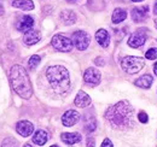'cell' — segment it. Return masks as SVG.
<instances>
[{"mask_svg": "<svg viewBox=\"0 0 157 147\" xmlns=\"http://www.w3.org/2000/svg\"><path fill=\"white\" fill-rule=\"evenodd\" d=\"M105 118L115 129H127L134 126L133 107L127 100H121L105 112Z\"/></svg>", "mask_w": 157, "mask_h": 147, "instance_id": "cell-1", "label": "cell"}, {"mask_svg": "<svg viewBox=\"0 0 157 147\" xmlns=\"http://www.w3.org/2000/svg\"><path fill=\"white\" fill-rule=\"evenodd\" d=\"M10 82L13 91L23 99H29L33 95V87L25 69L21 65H13L10 69Z\"/></svg>", "mask_w": 157, "mask_h": 147, "instance_id": "cell-2", "label": "cell"}, {"mask_svg": "<svg viewBox=\"0 0 157 147\" xmlns=\"http://www.w3.org/2000/svg\"><path fill=\"white\" fill-rule=\"evenodd\" d=\"M46 77L55 89V92L58 94H64L70 88V78L68 70L62 65L50 66L46 70Z\"/></svg>", "mask_w": 157, "mask_h": 147, "instance_id": "cell-3", "label": "cell"}, {"mask_svg": "<svg viewBox=\"0 0 157 147\" xmlns=\"http://www.w3.org/2000/svg\"><path fill=\"white\" fill-rule=\"evenodd\" d=\"M144 65H145L144 59L140 57L127 55L121 60V66L127 74H137L139 70L144 68Z\"/></svg>", "mask_w": 157, "mask_h": 147, "instance_id": "cell-4", "label": "cell"}, {"mask_svg": "<svg viewBox=\"0 0 157 147\" xmlns=\"http://www.w3.org/2000/svg\"><path fill=\"white\" fill-rule=\"evenodd\" d=\"M52 46L59 52H69L73 50V41L62 34H57L52 37Z\"/></svg>", "mask_w": 157, "mask_h": 147, "instance_id": "cell-5", "label": "cell"}, {"mask_svg": "<svg viewBox=\"0 0 157 147\" xmlns=\"http://www.w3.org/2000/svg\"><path fill=\"white\" fill-rule=\"evenodd\" d=\"M71 41H73V43L75 45V47L78 48V51H85L88 47V45H90L91 37H90V35L86 32L78 30V32H75L73 34Z\"/></svg>", "mask_w": 157, "mask_h": 147, "instance_id": "cell-6", "label": "cell"}, {"mask_svg": "<svg viewBox=\"0 0 157 147\" xmlns=\"http://www.w3.org/2000/svg\"><path fill=\"white\" fill-rule=\"evenodd\" d=\"M100 73L96 68H88L83 74V81L90 86H97L100 82Z\"/></svg>", "mask_w": 157, "mask_h": 147, "instance_id": "cell-7", "label": "cell"}, {"mask_svg": "<svg viewBox=\"0 0 157 147\" xmlns=\"http://www.w3.org/2000/svg\"><path fill=\"white\" fill-rule=\"evenodd\" d=\"M80 119V113L75 110H68L62 116V123L65 127H71L75 126Z\"/></svg>", "mask_w": 157, "mask_h": 147, "instance_id": "cell-8", "label": "cell"}, {"mask_svg": "<svg viewBox=\"0 0 157 147\" xmlns=\"http://www.w3.org/2000/svg\"><path fill=\"white\" fill-rule=\"evenodd\" d=\"M146 41V35L143 30H137L136 33H133L131 36H129V40H128V45L133 48H138L140 46H143Z\"/></svg>", "mask_w": 157, "mask_h": 147, "instance_id": "cell-9", "label": "cell"}, {"mask_svg": "<svg viewBox=\"0 0 157 147\" xmlns=\"http://www.w3.org/2000/svg\"><path fill=\"white\" fill-rule=\"evenodd\" d=\"M16 131L20 134L21 136L23 138H27V136H30L34 131V126L33 123H30L29 121H20L17 124H16Z\"/></svg>", "mask_w": 157, "mask_h": 147, "instance_id": "cell-10", "label": "cell"}, {"mask_svg": "<svg viewBox=\"0 0 157 147\" xmlns=\"http://www.w3.org/2000/svg\"><path fill=\"white\" fill-rule=\"evenodd\" d=\"M40 39H41V34H40L38 30H28L27 33H24V36H23V42L28 46H32V45H35L36 42H39Z\"/></svg>", "mask_w": 157, "mask_h": 147, "instance_id": "cell-11", "label": "cell"}, {"mask_svg": "<svg viewBox=\"0 0 157 147\" xmlns=\"http://www.w3.org/2000/svg\"><path fill=\"white\" fill-rule=\"evenodd\" d=\"M147 12H149V7L147 6H141V7H134L132 10V19L139 23L143 22L144 19L147 17Z\"/></svg>", "mask_w": 157, "mask_h": 147, "instance_id": "cell-12", "label": "cell"}, {"mask_svg": "<svg viewBox=\"0 0 157 147\" xmlns=\"http://www.w3.org/2000/svg\"><path fill=\"white\" fill-rule=\"evenodd\" d=\"M33 25H34V19L30 16H23L17 23V29L20 32L27 33L28 30H30L33 28Z\"/></svg>", "mask_w": 157, "mask_h": 147, "instance_id": "cell-13", "label": "cell"}, {"mask_svg": "<svg viewBox=\"0 0 157 147\" xmlns=\"http://www.w3.org/2000/svg\"><path fill=\"white\" fill-rule=\"evenodd\" d=\"M60 139L67 145H74V144L80 142L82 138H81V134L78 133H63L60 135Z\"/></svg>", "mask_w": 157, "mask_h": 147, "instance_id": "cell-14", "label": "cell"}, {"mask_svg": "<svg viewBox=\"0 0 157 147\" xmlns=\"http://www.w3.org/2000/svg\"><path fill=\"white\" fill-rule=\"evenodd\" d=\"M96 40L101 47H108L110 45V35L105 29H99L96 33Z\"/></svg>", "mask_w": 157, "mask_h": 147, "instance_id": "cell-15", "label": "cell"}, {"mask_svg": "<svg viewBox=\"0 0 157 147\" xmlns=\"http://www.w3.org/2000/svg\"><path fill=\"white\" fill-rule=\"evenodd\" d=\"M91 98L86 94V93L83 92V91H80L78 93V95H76V98H75V105L78 106V107H87L88 105H91Z\"/></svg>", "mask_w": 157, "mask_h": 147, "instance_id": "cell-16", "label": "cell"}, {"mask_svg": "<svg viewBox=\"0 0 157 147\" xmlns=\"http://www.w3.org/2000/svg\"><path fill=\"white\" fill-rule=\"evenodd\" d=\"M47 140H48V134H47L46 130L40 129V130H38V131L33 135V142H34L35 145L42 146V145H45V144L47 142Z\"/></svg>", "mask_w": 157, "mask_h": 147, "instance_id": "cell-17", "label": "cell"}, {"mask_svg": "<svg viewBox=\"0 0 157 147\" xmlns=\"http://www.w3.org/2000/svg\"><path fill=\"white\" fill-rule=\"evenodd\" d=\"M12 6L21 9V10H24V11H30L34 9V2L32 0H13Z\"/></svg>", "mask_w": 157, "mask_h": 147, "instance_id": "cell-18", "label": "cell"}, {"mask_svg": "<svg viewBox=\"0 0 157 147\" xmlns=\"http://www.w3.org/2000/svg\"><path fill=\"white\" fill-rule=\"evenodd\" d=\"M152 81H154L152 76H150V75H144V76L139 77L137 81H136V86H137V87H140V88H144V89H149V88L151 87V85H152Z\"/></svg>", "mask_w": 157, "mask_h": 147, "instance_id": "cell-19", "label": "cell"}, {"mask_svg": "<svg viewBox=\"0 0 157 147\" xmlns=\"http://www.w3.org/2000/svg\"><path fill=\"white\" fill-rule=\"evenodd\" d=\"M60 19L63 21L64 24L70 25V24H74V23H75L76 16H75L74 11H71V10H64V11H62V13H60Z\"/></svg>", "mask_w": 157, "mask_h": 147, "instance_id": "cell-20", "label": "cell"}, {"mask_svg": "<svg viewBox=\"0 0 157 147\" xmlns=\"http://www.w3.org/2000/svg\"><path fill=\"white\" fill-rule=\"evenodd\" d=\"M126 17H127V12H126V10L117 7V9H115V10H114V12H113L111 21H113V23L118 24V23L123 22V21L126 19Z\"/></svg>", "mask_w": 157, "mask_h": 147, "instance_id": "cell-21", "label": "cell"}, {"mask_svg": "<svg viewBox=\"0 0 157 147\" xmlns=\"http://www.w3.org/2000/svg\"><path fill=\"white\" fill-rule=\"evenodd\" d=\"M1 147H18V141L13 138H6L1 142Z\"/></svg>", "mask_w": 157, "mask_h": 147, "instance_id": "cell-22", "label": "cell"}, {"mask_svg": "<svg viewBox=\"0 0 157 147\" xmlns=\"http://www.w3.org/2000/svg\"><path fill=\"white\" fill-rule=\"evenodd\" d=\"M40 60H41V58H40L39 55H32V57L29 58V60H28L29 68H30V69H35L40 64Z\"/></svg>", "mask_w": 157, "mask_h": 147, "instance_id": "cell-23", "label": "cell"}, {"mask_svg": "<svg viewBox=\"0 0 157 147\" xmlns=\"http://www.w3.org/2000/svg\"><path fill=\"white\" fill-rule=\"evenodd\" d=\"M145 57L147 58V59H150V60H154V59H156L157 58V48H150L149 51H146V53H145Z\"/></svg>", "mask_w": 157, "mask_h": 147, "instance_id": "cell-24", "label": "cell"}, {"mask_svg": "<svg viewBox=\"0 0 157 147\" xmlns=\"http://www.w3.org/2000/svg\"><path fill=\"white\" fill-rule=\"evenodd\" d=\"M138 119H139V122H141V123H147L149 117H147V115H146L144 111H140L139 115H138Z\"/></svg>", "mask_w": 157, "mask_h": 147, "instance_id": "cell-25", "label": "cell"}, {"mask_svg": "<svg viewBox=\"0 0 157 147\" xmlns=\"http://www.w3.org/2000/svg\"><path fill=\"white\" fill-rule=\"evenodd\" d=\"M100 147H114L113 146V142L110 141V139H104V141H103V144H101V146Z\"/></svg>", "mask_w": 157, "mask_h": 147, "instance_id": "cell-26", "label": "cell"}, {"mask_svg": "<svg viewBox=\"0 0 157 147\" xmlns=\"http://www.w3.org/2000/svg\"><path fill=\"white\" fill-rule=\"evenodd\" d=\"M87 147H94V139L87 138Z\"/></svg>", "mask_w": 157, "mask_h": 147, "instance_id": "cell-27", "label": "cell"}, {"mask_svg": "<svg viewBox=\"0 0 157 147\" xmlns=\"http://www.w3.org/2000/svg\"><path fill=\"white\" fill-rule=\"evenodd\" d=\"M94 63H96L97 65H104V60H103L101 58H97V59L94 60Z\"/></svg>", "mask_w": 157, "mask_h": 147, "instance_id": "cell-28", "label": "cell"}, {"mask_svg": "<svg viewBox=\"0 0 157 147\" xmlns=\"http://www.w3.org/2000/svg\"><path fill=\"white\" fill-rule=\"evenodd\" d=\"M154 13L157 15V1L155 2V6H154Z\"/></svg>", "mask_w": 157, "mask_h": 147, "instance_id": "cell-29", "label": "cell"}, {"mask_svg": "<svg viewBox=\"0 0 157 147\" xmlns=\"http://www.w3.org/2000/svg\"><path fill=\"white\" fill-rule=\"evenodd\" d=\"M154 73H155V75L157 76V63L154 65Z\"/></svg>", "mask_w": 157, "mask_h": 147, "instance_id": "cell-30", "label": "cell"}, {"mask_svg": "<svg viewBox=\"0 0 157 147\" xmlns=\"http://www.w3.org/2000/svg\"><path fill=\"white\" fill-rule=\"evenodd\" d=\"M23 147H33V146H32L30 144H25V145H24V146H23Z\"/></svg>", "mask_w": 157, "mask_h": 147, "instance_id": "cell-31", "label": "cell"}, {"mask_svg": "<svg viewBox=\"0 0 157 147\" xmlns=\"http://www.w3.org/2000/svg\"><path fill=\"white\" fill-rule=\"evenodd\" d=\"M132 1H134V2H138V1H141V0H132Z\"/></svg>", "mask_w": 157, "mask_h": 147, "instance_id": "cell-32", "label": "cell"}, {"mask_svg": "<svg viewBox=\"0 0 157 147\" xmlns=\"http://www.w3.org/2000/svg\"><path fill=\"white\" fill-rule=\"evenodd\" d=\"M155 24H156V28H157V18L155 19Z\"/></svg>", "mask_w": 157, "mask_h": 147, "instance_id": "cell-33", "label": "cell"}, {"mask_svg": "<svg viewBox=\"0 0 157 147\" xmlns=\"http://www.w3.org/2000/svg\"><path fill=\"white\" fill-rule=\"evenodd\" d=\"M51 147H58V146H57V145H52Z\"/></svg>", "mask_w": 157, "mask_h": 147, "instance_id": "cell-34", "label": "cell"}, {"mask_svg": "<svg viewBox=\"0 0 157 147\" xmlns=\"http://www.w3.org/2000/svg\"><path fill=\"white\" fill-rule=\"evenodd\" d=\"M68 1H76V0H68Z\"/></svg>", "mask_w": 157, "mask_h": 147, "instance_id": "cell-35", "label": "cell"}]
</instances>
